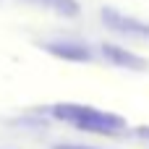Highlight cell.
Wrapping results in <instances>:
<instances>
[{"instance_id":"1","label":"cell","mask_w":149,"mask_h":149,"mask_svg":"<svg viewBox=\"0 0 149 149\" xmlns=\"http://www.w3.org/2000/svg\"><path fill=\"white\" fill-rule=\"evenodd\" d=\"M52 115L58 120H65L81 131H89V134H102V136H115V134H123L126 131V118L115 115V113H105V110H97L92 105H55L52 107Z\"/></svg>"},{"instance_id":"2","label":"cell","mask_w":149,"mask_h":149,"mask_svg":"<svg viewBox=\"0 0 149 149\" xmlns=\"http://www.w3.org/2000/svg\"><path fill=\"white\" fill-rule=\"evenodd\" d=\"M102 18L113 26V29H120L123 34H134V37H149V26L141 24V21H134V18H120L118 13L113 10H105Z\"/></svg>"},{"instance_id":"3","label":"cell","mask_w":149,"mask_h":149,"mask_svg":"<svg viewBox=\"0 0 149 149\" xmlns=\"http://www.w3.org/2000/svg\"><path fill=\"white\" fill-rule=\"evenodd\" d=\"M105 52H107V58H110L113 63H120V65H126V68H147V60L134 58L131 52H126V50H120V47H115V45H105Z\"/></svg>"},{"instance_id":"4","label":"cell","mask_w":149,"mask_h":149,"mask_svg":"<svg viewBox=\"0 0 149 149\" xmlns=\"http://www.w3.org/2000/svg\"><path fill=\"white\" fill-rule=\"evenodd\" d=\"M47 50H50V52H55V55H60V58H71V60H89L86 47H79V45H65V42H60V45H47Z\"/></svg>"},{"instance_id":"5","label":"cell","mask_w":149,"mask_h":149,"mask_svg":"<svg viewBox=\"0 0 149 149\" xmlns=\"http://www.w3.org/2000/svg\"><path fill=\"white\" fill-rule=\"evenodd\" d=\"M37 3H42V5H47V8H52V10H58V13H63V16H76V10H79L76 0H37Z\"/></svg>"},{"instance_id":"6","label":"cell","mask_w":149,"mask_h":149,"mask_svg":"<svg viewBox=\"0 0 149 149\" xmlns=\"http://www.w3.org/2000/svg\"><path fill=\"white\" fill-rule=\"evenodd\" d=\"M55 149H94V147H71V144H58Z\"/></svg>"}]
</instances>
